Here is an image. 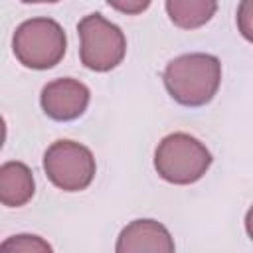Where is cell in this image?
<instances>
[{"mask_svg":"<svg viewBox=\"0 0 253 253\" xmlns=\"http://www.w3.org/2000/svg\"><path fill=\"white\" fill-rule=\"evenodd\" d=\"M164 87L184 107H202L213 99L221 83V63L211 53H184L168 61Z\"/></svg>","mask_w":253,"mask_h":253,"instance_id":"1","label":"cell"},{"mask_svg":"<svg viewBox=\"0 0 253 253\" xmlns=\"http://www.w3.org/2000/svg\"><path fill=\"white\" fill-rule=\"evenodd\" d=\"M237 30L253 43V0H243L237 6Z\"/></svg>","mask_w":253,"mask_h":253,"instance_id":"11","label":"cell"},{"mask_svg":"<svg viewBox=\"0 0 253 253\" xmlns=\"http://www.w3.org/2000/svg\"><path fill=\"white\" fill-rule=\"evenodd\" d=\"M245 231H247V235H249V239L253 241V206L247 210V213H245Z\"/></svg>","mask_w":253,"mask_h":253,"instance_id":"13","label":"cell"},{"mask_svg":"<svg viewBox=\"0 0 253 253\" xmlns=\"http://www.w3.org/2000/svg\"><path fill=\"white\" fill-rule=\"evenodd\" d=\"M12 49L22 65L30 69H49L63 59L67 38L53 18H30L16 28Z\"/></svg>","mask_w":253,"mask_h":253,"instance_id":"3","label":"cell"},{"mask_svg":"<svg viewBox=\"0 0 253 253\" xmlns=\"http://www.w3.org/2000/svg\"><path fill=\"white\" fill-rule=\"evenodd\" d=\"M0 253H53L51 245L34 233H18L6 237L0 245Z\"/></svg>","mask_w":253,"mask_h":253,"instance_id":"10","label":"cell"},{"mask_svg":"<svg viewBox=\"0 0 253 253\" xmlns=\"http://www.w3.org/2000/svg\"><path fill=\"white\" fill-rule=\"evenodd\" d=\"M115 253H176L174 237L156 219H134L117 237Z\"/></svg>","mask_w":253,"mask_h":253,"instance_id":"7","label":"cell"},{"mask_svg":"<svg viewBox=\"0 0 253 253\" xmlns=\"http://www.w3.org/2000/svg\"><path fill=\"white\" fill-rule=\"evenodd\" d=\"M43 170L53 186L63 192H81L95 178L93 152L75 140H55L43 154Z\"/></svg>","mask_w":253,"mask_h":253,"instance_id":"5","label":"cell"},{"mask_svg":"<svg viewBox=\"0 0 253 253\" xmlns=\"http://www.w3.org/2000/svg\"><path fill=\"white\" fill-rule=\"evenodd\" d=\"M36 184L28 164L10 160L0 166V202L8 208H20L34 196Z\"/></svg>","mask_w":253,"mask_h":253,"instance_id":"8","label":"cell"},{"mask_svg":"<svg viewBox=\"0 0 253 253\" xmlns=\"http://www.w3.org/2000/svg\"><path fill=\"white\" fill-rule=\"evenodd\" d=\"M210 166L211 152L204 142L188 132H172L164 136L154 152V168L158 176L170 184H194L208 172Z\"/></svg>","mask_w":253,"mask_h":253,"instance_id":"2","label":"cell"},{"mask_svg":"<svg viewBox=\"0 0 253 253\" xmlns=\"http://www.w3.org/2000/svg\"><path fill=\"white\" fill-rule=\"evenodd\" d=\"M91 93L85 83L73 77H59L49 81L40 95L43 113L53 121H73L81 117L89 105Z\"/></svg>","mask_w":253,"mask_h":253,"instance_id":"6","label":"cell"},{"mask_svg":"<svg viewBox=\"0 0 253 253\" xmlns=\"http://www.w3.org/2000/svg\"><path fill=\"white\" fill-rule=\"evenodd\" d=\"M166 12L174 26L182 30H194L211 20L217 10L213 0H166Z\"/></svg>","mask_w":253,"mask_h":253,"instance_id":"9","label":"cell"},{"mask_svg":"<svg viewBox=\"0 0 253 253\" xmlns=\"http://www.w3.org/2000/svg\"><path fill=\"white\" fill-rule=\"evenodd\" d=\"M109 6H113L121 12H126V14H138V12L146 10L150 6V2L148 0H144V2H109Z\"/></svg>","mask_w":253,"mask_h":253,"instance_id":"12","label":"cell"},{"mask_svg":"<svg viewBox=\"0 0 253 253\" xmlns=\"http://www.w3.org/2000/svg\"><path fill=\"white\" fill-rule=\"evenodd\" d=\"M79 59L91 71H111L126 53V38L123 30L109 22L103 14L93 12L79 20Z\"/></svg>","mask_w":253,"mask_h":253,"instance_id":"4","label":"cell"}]
</instances>
